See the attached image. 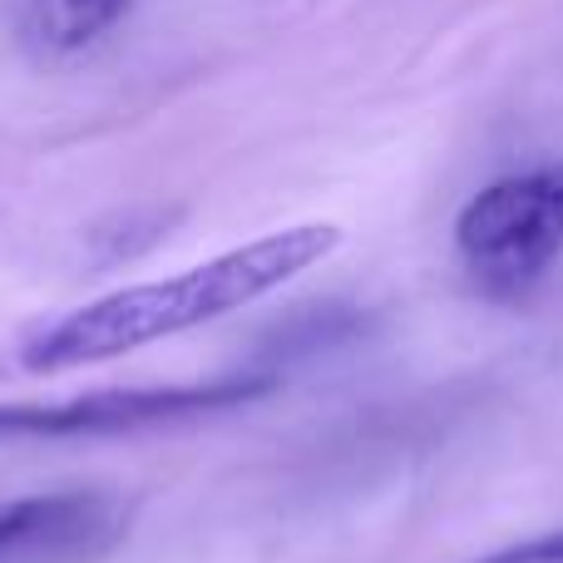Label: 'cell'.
I'll return each mask as SVG.
<instances>
[{"instance_id": "1", "label": "cell", "mask_w": 563, "mask_h": 563, "mask_svg": "<svg viewBox=\"0 0 563 563\" xmlns=\"http://www.w3.org/2000/svg\"><path fill=\"white\" fill-rule=\"evenodd\" d=\"M336 243L341 228L331 223H297L282 228V233L253 238V243L208 257V263L188 267V273L139 282V287L85 301L79 311L59 317L55 327L35 331L25 341V351H20V361H25V371H69V366L129 356V351L148 346V341L178 336V331L203 327V321L228 317V311L267 297L282 282L301 277L321 257H331Z\"/></svg>"}, {"instance_id": "2", "label": "cell", "mask_w": 563, "mask_h": 563, "mask_svg": "<svg viewBox=\"0 0 563 563\" xmlns=\"http://www.w3.org/2000/svg\"><path fill=\"white\" fill-rule=\"evenodd\" d=\"M455 247L485 291H529L563 253V164L479 188L455 218Z\"/></svg>"}, {"instance_id": "3", "label": "cell", "mask_w": 563, "mask_h": 563, "mask_svg": "<svg viewBox=\"0 0 563 563\" xmlns=\"http://www.w3.org/2000/svg\"><path fill=\"white\" fill-rule=\"evenodd\" d=\"M273 376H223L203 386H129L89 390V396L49 400V406H0V450L30 440H79V435H124V430L164 426V420L218 416L253 406L273 390Z\"/></svg>"}, {"instance_id": "4", "label": "cell", "mask_w": 563, "mask_h": 563, "mask_svg": "<svg viewBox=\"0 0 563 563\" xmlns=\"http://www.w3.org/2000/svg\"><path fill=\"white\" fill-rule=\"evenodd\" d=\"M119 534V505L95 489L0 499V563H75Z\"/></svg>"}, {"instance_id": "5", "label": "cell", "mask_w": 563, "mask_h": 563, "mask_svg": "<svg viewBox=\"0 0 563 563\" xmlns=\"http://www.w3.org/2000/svg\"><path fill=\"white\" fill-rule=\"evenodd\" d=\"M129 5L134 0H5V30L25 55L65 59L109 35Z\"/></svg>"}, {"instance_id": "6", "label": "cell", "mask_w": 563, "mask_h": 563, "mask_svg": "<svg viewBox=\"0 0 563 563\" xmlns=\"http://www.w3.org/2000/svg\"><path fill=\"white\" fill-rule=\"evenodd\" d=\"M475 563H563V529L559 534H544V539H529V544L499 549V554L475 559Z\"/></svg>"}]
</instances>
